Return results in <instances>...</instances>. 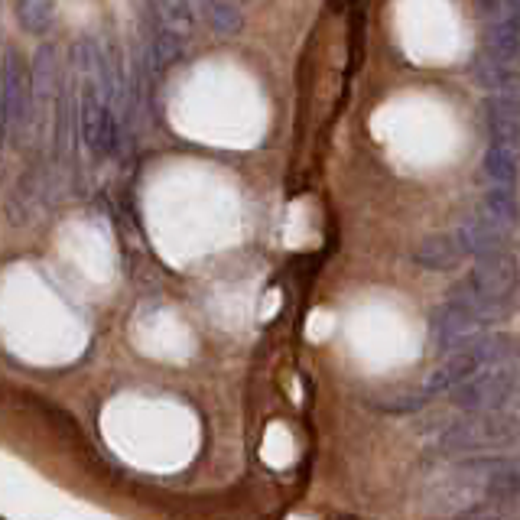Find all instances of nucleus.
Masks as SVG:
<instances>
[{
    "label": "nucleus",
    "instance_id": "obj_10",
    "mask_svg": "<svg viewBox=\"0 0 520 520\" xmlns=\"http://www.w3.org/2000/svg\"><path fill=\"white\" fill-rule=\"evenodd\" d=\"M465 260V251L455 234H429L420 244L413 247V264H420L423 270L446 273L455 270Z\"/></svg>",
    "mask_w": 520,
    "mask_h": 520
},
{
    "label": "nucleus",
    "instance_id": "obj_17",
    "mask_svg": "<svg viewBox=\"0 0 520 520\" xmlns=\"http://www.w3.org/2000/svg\"><path fill=\"white\" fill-rule=\"evenodd\" d=\"M433 400L426 387H416V390H390V394H381L371 400L374 410H384V413H416L423 410L426 403Z\"/></svg>",
    "mask_w": 520,
    "mask_h": 520
},
{
    "label": "nucleus",
    "instance_id": "obj_11",
    "mask_svg": "<svg viewBox=\"0 0 520 520\" xmlns=\"http://www.w3.org/2000/svg\"><path fill=\"white\" fill-rule=\"evenodd\" d=\"M485 127L498 147H511L520 153V114L504 108L498 98L485 101Z\"/></svg>",
    "mask_w": 520,
    "mask_h": 520
},
{
    "label": "nucleus",
    "instance_id": "obj_3",
    "mask_svg": "<svg viewBox=\"0 0 520 520\" xmlns=\"http://www.w3.org/2000/svg\"><path fill=\"white\" fill-rule=\"evenodd\" d=\"M462 413H517L520 410V364L488 368L449 390Z\"/></svg>",
    "mask_w": 520,
    "mask_h": 520
},
{
    "label": "nucleus",
    "instance_id": "obj_7",
    "mask_svg": "<svg viewBox=\"0 0 520 520\" xmlns=\"http://www.w3.org/2000/svg\"><path fill=\"white\" fill-rule=\"evenodd\" d=\"M468 280H472V286L481 293L498 296V299H511L517 283H520L517 254L511 251V247H501V251L475 257V270L468 273Z\"/></svg>",
    "mask_w": 520,
    "mask_h": 520
},
{
    "label": "nucleus",
    "instance_id": "obj_16",
    "mask_svg": "<svg viewBox=\"0 0 520 520\" xmlns=\"http://www.w3.org/2000/svg\"><path fill=\"white\" fill-rule=\"evenodd\" d=\"M517 72L511 69V62L507 59H498V56H491V52H485V56H478L475 59V82L485 88V91H501L507 82H514Z\"/></svg>",
    "mask_w": 520,
    "mask_h": 520
},
{
    "label": "nucleus",
    "instance_id": "obj_18",
    "mask_svg": "<svg viewBox=\"0 0 520 520\" xmlns=\"http://www.w3.org/2000/svg\"><path fill=\"white\" fill-rule=\"evenodd\" d=\"M488 52L498 59H517L520 52V20H501V23H491V33H488Z\"/></svg>",
    "mask_w": 520,
    "mask_h": 520
},
{
    "label": "nucleus",
    "instance_id": "obj_9",
    "mask_svg": "<svg viewBox=\"0 0 520 520\" xmlns=\"http://www.w3.org/2000/svg\"><path fill=\"white\" fill-rule=\"evenodd\" d=\"M449 299H455L459 306H465L472 316L485 325H498L504 319H511V312H514V296L511 299H498V296H488V293H481L472 286V280H462V283H455L452 290H449Z\"/></svg>",
    "mask_w": 520,
    "mask_h": 520
},
{
    "label": "nucleus",
    "instance_id": "obj_13",
    "mask_svg": "<svg viewBox=\"0 0 520 520\" xmlns=\"http://www.w3.org/2000/svg\"><path fill=\"white\" fill-rule=\"evenodd\" d=\"M205 20L221 36H234L244 30V10L238 0H202Z\"/></svg>",
    "mask_w": 520,
    "mask_h": 520
},
{
    "label": "nucleus",
    "instance_id": "obj_14",
    "mask_svg": "<svg viewBox=\"0 0 520 520\" xmlns=\"http://www.w3.org/2000/svg\"><path fill=\"white\" fill-rule=\"evenodd\" d=\"M452 520H520V494L517 498H485L465 507Z\"/></svg>",
    "mask_w": 520,
    "mask_h": 520
},
{
    "label": "nucleus",
    "instance_id": "obj_15",
    "mask_svg": "<svg viewBox=\"0 0 520 520\" xmlns=\"http://www.w3.org/2000/svg\"><path fill=\"white\" fill-rule=\"evenodd\" d=\"M517 150L511 147H498V143H491L488 153H485V176L494 182V186H511L520 173V163H517Z\"/></svg>",
    "mask_w": 520,
    "mask_h": 520
},
{
    "label": "nucleus",
    "instance_id": "obj_2",
    "mask_svg": "<svg viewBox=\"0 0 520 520\" xmlns=\"http://www.w3.org/2000/svg\"><path fill=\"white\" fill-rule=\"evenodd\" d=\"M504 364H520V338L507 332H481L472 342L459 345L439 361V368L426 377L429 394H449L452 387H459L478 371L488 368H504Z\"/></svg>",
    "mask_w": 520,
    "mask_h": 520
},
{
    "label": "nucleus",
    "instance_id": "obj_1",
    "mask_svg": "<svg viewBox=\"0 0 520 520\" xmlns=\"http://www.w3.org/2000/svg\"><path fill=\"white\" fill-rule=\"evenodd\" d=\"M520 446L517 413H465L436 429L433 449L442 459H475V455H507Z\"/></svg>",
    "mask_w": 520,
    "mask_h": 520
},
{
    "label": "nucleus",
    "instance_id": "obj_19",
    "mask_svg": "<svg viewBox=\"0 0 520 520\" xmlns=\"http://www.w3.org/2000/svg\"><path fill=\"white\" fill-rule=\"evenodd\" d=\"M52 17H56V7L52 0H17V20L20 26H26L30 33H46L52 26Z\"/></svg>",
    "mask_w": 520,
    "mask_h": 520
},
{
    "label": "nucleus",
    "instance_id": "obj_21",
    "mask_svg": "<svg viewBox=\"0 0 520 520\" xmlns=\"http://www.w3.org/2000/svg\"><path fill=\"white\" fill-rule=\"evenodd\" d=\"M182 56H186V46H182L179 33L173 30H160L150 39V62L156 69H166V65H176Z\"/></svg>",
    "mask_w": 520,
    "mask_h": 520
},
{
    "label": "nucleus",
    "instance_id": "obj_4",
    "mask_svg": "<svg viewBox=\"0 0 520 520\" xmlns=\"http://www.w3.org/2000/svg\"><path fill=\"white\" fill-rule=\"evenodd\" d=\"M78 130H82L85 147L95 160H108L117 150V121L111 101L101 98L95 88L82 91V101H78Z\"/></svg>",
    "mask_w": 520,
    "mask_h": 520
},
{
    "label": "nucleus",
    "instance_id": "obj_6",
    "mask_svg": "<svg viewBox=\"0 0 520 520\" xmlns=\"http://www.w3.org/2000/svg\"><path fill=\"white\" fill-rule=\"evenodd\" d=\"M481 332H485V325L465 306L455 303V299H446V303L433 309V316H429V345H433L439 355H449V351L472 342Z\"/></svg>",
    "mask_w": 520,
    "mask_h": 520
},
{
    "label": "nucleus",
    "instance_id": "obj_20",
    "mask_svg": "<svg viewBox=\"0 0 520 520\" xmlns=\"http://www.w3.org/2000/svg\"><path fill=\"white\" fill-rule=\"evenodd\" d=\"M156 13L166 23V30H173L179 36H189L195 30V13L189 7V0H156Z\"/></svg>",
    "mask_w": 520,
    "mask_h": 520
},
{
    "label": "nucleus",
    "instance_id": "obj_8",
    "mask_svg": "<svg viewBox=\"0 0 520 520\" xmlns=\"http://www.w3.org/2000/svg\"><path fill=\"white\" fill-rule=\"evenodd\" d=\"M455 238H459L465 257H481V254L501 251V247H511V228H504L498 221H491L488 215L478 212L455 228Z\"/></svg>",
    "mask_w": 520,
    "mask_h": 520
},
{
    "label": "nucleus",
    "instance_id": "obj_12",
    "mask_svg": "<svg viewBox=\"0 0 520 520\" xmlns=\"http://www.w3.org/2000/svg\"><path fill=\"white\" fill-rule=\"evenodd\" d=\"M481 215H488L491 221H498L504 228H514L517 218H520V205H517V195L511 186H491L485 195H481Z\"/></svg>",
    "mask_w": 520,
    "mask_h": 520
},
{
    "label": "nucleus",
    "instance_id": "obj_5",
    "mask_svg": "<svg viewBox=\"0 0 520 520\" xmlns=\"http://www.w3.org/2000/svg\"><path fill=\"white\" fill-rule=\"evenodd\" d=\"M33 101H36V85H33V72L26 69V62L17 56L13 49H7L4 59V130L13 134V127H26L33 114Z\"/></svg>",
    "mask_w": 520,
    "mask_h": 520
}]
</instances>
